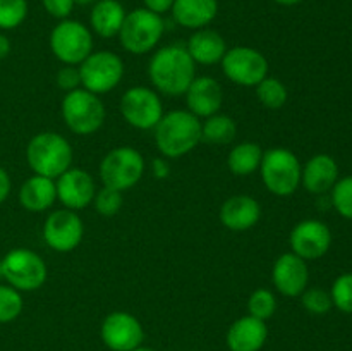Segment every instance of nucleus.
Returning <instances> with one entry per match:
<instances>
[{
    "label": "nucleus",
    "mask_w": 352,
    "mask_h": 351,
    "mask_svg": "<svg viewBox=\"0 0 352 351\" xmlns=\"http://www.w3.org/2000/svg\"><path fill=\"white\" fill-rule=\"evenodd\" d=\"M148 76L158 93L168 96L184 95L196 78V64L182 45H167L151 55Z\"/></svg>",
    "instance_id": "1"
},
{
    "label": "nucleus",
    "mask_w": 352,
    "mask_h": 351,
    "mask_svg": "<svg viewBox=\"0 0 352 351\" xmlns=\"http://www.w3.org/2000/svg\"><path fill=\"white\" fill-rule=\"evenodd\" d=\"M155 131V145L165 158H181L201 140V120L189 110H172L162 116Z\"/></svg>",
    "instance_id": "2"
},
{
    "label": "nucleus",
    "mask_w": 352,
    "mask_h": 351,
    "mask_svg": "<svg viewBox=\"0 0 352 351\" xmlns=\"http://www.w3.org/2000/svg\"><path fill=\"white\" fill-rule=\"evenodd\" d=\"M26 160L34 174L57 179L67 169H71V143L62 134L54 133V131L38 133L28 143Z\"/></svg>",
    "instance_id": "3"
},
{
    "label": "nucleus",
    "mask_w": 352,
    "mask_h": 351,
    "mask_svg": "<svg viewBox=\"0 0 352 351\" xmlns=\"http://www.w3.org/2000/svg\"><path fill=\"white\" fill-rule=\"evenodd\" d=\"M301 162L294 151L284 147H274L263 151L260 164L263 184L272 195L291 196L301 184Z\"/></svg>",
    "instance_id": "4"
},
{
    "label": "nucleus",
    "mask_w": 352,
    "mask_h": 351,
    "mask_svg": "<svg viewBox=\"0 0 352 351\" xmlns=\"http://www.w3.org/2000/svg\"><path fill=\"white\" fill-rule=\"evenodd\" d=\"M60 114L69 131L79 136L95 134L103 126L107 117L102 98L85 88L65 93L60 103Z\"/></svg>",
    "instance_id": "5"
},
{
    "label": "nucleus",
    "mask_w": 352,
    "mask_h": 351,
    "mask_svg": "<svg viewBox=\"0 0 352 351\" xmlns=\"http://www.w3.org/2000/svg\"><path fill=\"white\" fill-rule=\"evenodd\" d=\"M164 17L140 7L126 14V19L119 31V40L124 50L129 54L144 55L157 48L164 36Z\"/></svg>",
    "instance_id": "6"
},
{
    "label": "nucleus",
    "mask_w": 352,
    "mask_h": 351,
    "mask_svg": "<svg viewBox=\"0 0 352 351\" xmlns=\"http://www.w3.org/2000/svg\"><path fill=\"white\" fill-rule=\"evenodd\" d=\"M0 274L14 289L30 292L45 284L48 272L40 255L28 248H16L0 260Z\"/></svg>",
    "instance_id": "7"
},
{
    "label": "nucleus",
    "mask_w": 352,
    "mask_h": 351,
    "mask_svg": "<svg viewBox=\"0 0 352 351\" xmlns=\"http://www.w3.org/2000/svg\"><path fill=\"white\" fill-rule=\"evenodd\" d=\"M143 174L144 158L133 147L112 148L100 164V179L103 186L120 193L134 188Z\"/></svg>",
    "instance_id": "8"
},
{
    "label": "nucleus",
    "mask_w": 352,
    "mask_h": 351,
    "mask_svg": "<svg viewBox=\"0 0 352 351\" xmlns=\"http://www.w3.org/2000/svg\"><path fill=\"white\" fill-rule=\"evenodd\" d=\"M52 54L64 65H79L93 52V33L86 24L62 19L50 33Z\"/></svg>",
    "instance_id": "9"
},
{
    "label": "nucleus",
    "mask_w": 352,
    "mask_h": 351,
    "mask_svg": "<svg viewBox=\"0 0 352 351\" xmlns=\"http://www.w3.org/2000/svg\"><path fill=\"white\" fill-rule=\"evenodd\" d=\"M78 67L82 88L98 96L112 92L124 78V61L110 50L91 52Z\"/></svg>",
    "instance_id": "10"
},
{
    "label": "nucleus",
    "mask_w": 352,
    "mask_h": 351,
    "mask_svg": "<svg viewBox=\"0 0 352 351\" xmlns=\"http://www.w3.org/2000/svg\"><path fill=\"white\" fill-rule=\"evenodd\" d=\"M222 71L227 79L234 85L256 86L268 76V61L260 50L253 47H239L227 48L226 55L222 58Z\"/></svg>",
    "instance_id": "11"
},
{
    "label": "nucleus",
    "mask_w": 352,
    "mask_h": 351,
    "mask_svg": "<svg viewBox=\"0 0 352 351\" xmlns=\"http://www.w3.org/2000/svg\"><path fill=\"white\" fill-rule=\"evenodd\" d=\"M120 114L129 126L136 129H153L164 116L162 98L155 89L146 86H133L120 96Z\"/></svg>",
    "instance_id": "12"
},
{
    "label": "nucleus",
    "mask_w": 352,
    "mask_h": 351,
    "mask_svg": "<svg viewBox=\"0 0 352 351\" xmlns=\"http://www.w3.org/2000/svg\"><path fill=\"white\" fill-rule=\"evenodd\" d=\"M85 224L74 210H55L43 224V240L58 253H69L81 244Z\"/></svg>",
    "instance_id": "13"
},
{
    "label": "nucleus",
    "mask_w": 352,
    "mask_h": 351,
    "mask_svg": "<svg viewBox=\"0 0 352 351\" xmlns=\"http://www.w3.org/2000/svg\"><path fill=\"white\" fill-rule=\"evenodd\" d=\"M100 337L110 351H133L143 344L144 330L129 312H112L103 319Z\"/></svg>",
    "instance_id": "14"
},
{
    "label": "nucleus",
    "mask_w": 352,
    "mask_h": 351,
    "mask_svg": "<svg viewBox=\"0 0 352 351\" xmlns=\"http://www.w3.org/2000/svg\"><path fill=\"white\" fill-rule=\"evenodd\" d=\"M292 253L302 260H318L329 253L332 246V231L325 222L316 219H306L296 224L289 236Z\"/></svg>",
    "instance_id": "15"
},
{
    "label": "nucleus",
    "mask_w": 352,
    "mask_h": 351,
    "mask_svg": "<svg viewBox=\"0 0 352 351\" xmlns=\"http://www.w3.org/2000/svg\"><path fill=\"white\" fill-rule=\"evenodd\" d=\"M57 200L69 210H82L91 205L96 193L93 176L85 169H67L55 181Z\"/></svg>",
    "instance_id": "16"
},
{
    "label": "nucleus",
    "mask_w": 352,
    "mask_h": 351,
    "mask_svg": "<svg viewBox=\"0 0 352 351\" xmlns=\"http://www.w3.org/2000/svg\"><path fill=\"white\" fill-rule=\"evenodd\" d=\"M272 281L280 295L298 298L308 288L309 270L306 260L296 253H282L272 268Z\"/></svg>",
    "instance_id": "17"
},
{
    "label": "nucleus",
    "mask_w": 352,
    "mask_h": 351,
    "mask_svg": "<svg viewBox=\"0 0 352 351\" xmlns=\"http://www.w3.org/2000/svg\"><path fill=\"white\" fill-rule=\"evenodd\" d=\"M184 95L188 110L198 119L219 114L223 103L222 85L212 76H196Z\"/></svg>",
    "instance_id": "18"
},
{
    "label": "nucleus",
    "mask_w": 352,
    "mask_h": 351,
    "mask_svg": "<svg viewBox=\"0 0 352 351\" xmlns=\"http://www.w3.org/2000/svg\"><path fill=\"white\" fill-rule=\"evenodd\" d=\"M268 339V327L265 320L244 315L229 327L226 336L230 351H260Z\"/></svg>",
    "instance_id": "19"
},
{
    "label": "nucleus",
    "mask_w": 352,
    "mask_h": 351,
    "mask_svg": "<svg viewBox=\"0 0 352 351\" xmlns=\"http://www.w3.org/2000/svg\"><path fill=\"white\" fill-rule=\"evenodd\" d=\"M261 217V206L253 196L236 195L223 202L220 209V222L234 233H244L258 224Z\"/></svg>",
    "instance_id": "20"
},
{
    "label": "nucleus",
    "mask_w": 352,
    "mask_h": 351,
    "mask_svg": "<svg viewBox=\"0 0 352 351\" xmlns=\"http://www.w3.org/2000/svg\"><path fill=\"white\" fill-rule=\"evenodd\" d=\"M337 181H339V165L336 158L327 153L315 155L301 169V184L311 195H325L332 191Z\"/></svg>",
    "instance_id": "21"
},
{
    "label": "nucleus",
    "mask_w": 352,
    "mask_h": 351,
    "mask_svg": "<svg viewBox=\"0 0 352 351\" xmlns=\"http://www.w3.org/2000/svg\"><path fill=\"white\" fill-rule=\"evenodd\" d=\"M174 21L188 30H203L219 14V0H174L170 9Z\"/></svg>",
    "instance_id": "22"
},
{
    "label": "nucleus",
    "mask_w": 352,
    "mask_h": 351,
    "mask_svg": "<svg viewBox=\"0 0 352 351\" xmlns=\"http://www.w3.org/2000/svg\"><path fill=\"white\" fill-rule=\"evenodd\" d=\"M186 48L195 64L213 65L222 62L227 52V43L219 31L212 30V28H203L191 34Z\"/></svg>",
    "instance_id": "23"
},
{
    "label": "nucleus",
    "mask_w": 352,
    "mask_h": 351,
    "mask_svg": "<svg viewBox=\"0 0 352 351\" xmlns=\"http://www.w3.org/2000/svg\"><path fill=\"white\" fill-rule=\"evenodd\" d=\"M126 14L119 0H96L89 12V30L100 38L119 36Z\"/></svg>",
    "instance_id": "24"
},
{
    "label": "nucleus",
    "mask_w": 352,
    "mask_h": 351,
    "mask_svg": "<svg viewBox=\"0 0 352 351\" xmlns=\"http://www.w3.org/2000/svg\"><path fill=\"white\" fill-rule=\"evenodd\" d=\"M57 200L55 179L45 176H31L19 188V203L30 212H45Z\"/></svg>",
    "instance_id": "25"
},
{
    "label": "nucleus",
    "mask_w": 352,
    "mask_h": 351,
    "mask_svg": "<svg viewBox=\"0 0 352 351\" xmlns=\"http://www.w3.org/2000/svg\"><path fill=\"white\" fill-rule=\"evenodd\" d=\"M261 158H263V150L260 145L253 143V141H244V143L236 145L229 151L227 165L232 174L251 176L260 169Z\"/></svg>",
    "instance_id": "26"
},
{
    "label": "nucleus",
    "mask_w": 352,
    "mask_h": 351,
    "mask_svg": "<svg viewBox=\"0 0 352 351\" xmlns=\"http://www.w3.org/2000/svg\"><path fill=\"white\" fill-rule=\"evenodd\" d=\"M237 134L236 120L226 114H213L201 123V140L212 145H227Z\"/></svg>",
    "instance_id": "27"
},
{
    "label": "nucleus",
    "mask_w": 352,
    "mask_h": 351,
    "mask_svg": "<svg viewBox=\"0 0 352 351\" xmlns=\"http://www.w3.org/2000/svg\"><path fill=\"white\" fill-rule=\"evenodd\" d=\"M254 88H256L258 100H260V103L265 109L278 110L285 105V102H287V88H285V85L280 79L267 76V78H265L260 85L254 86Z\"/></svg>",
    "instance_id": "28"
},
{
    "label": "nucleus",
    "mask_w": 352,
    "mask_h": 351,
    "mask_svg": "<svg viewBox=\"0 0 352 351\" xmlns=\"http://www.w3.org/2000/svg\"><path fill=\"white\" fill-rule=\"evenodd\" d=\"M248 312L251 317H256V319L267 322L277 312V298L270 289H256V291L251 292L250 299H248Z\"/></svg>",
    "instance_id": "29"
},
{
    "label": "nucleus",
    "mask_w": 352,
    "mask_h": 351,
    "mask_svg": "<svg viewBox=\"0 0 352 351\" xmlns=\"http://www.w3.org/2000/svg\"><path fill=\"white\" fill-rule=\"evenodd\" d=\"M24 308L21 291L12 286L0 284V323H9L21 315Z\"/></svg>",
    "instance_id": "30"
},
{
    "label": "nucleus",
    "mask_w": 352,
    "mask_h": 351,
    "mask_svg": "<svg viewBox=\"0 0 352 351\" xmlns=\"http://www.w3.org/2000/svg\"><path fill=\"white\" fill-rule=\"evenodd\" d=\"M28 17V0H0V30H16Z\"/></svg>",
    "instance_id": "31"
},
{
    "label": "nucleus",
    "mask_w": 352,
    "mask_h": 351,
    "mask_svg": "<svg viewBox=\"0 0 352 351\" xmlns=\"http://www.w3.org/2000/svg\"><path fill=\"white\" fill-rule=\"evenodd\" d=\"M330 202L340 217L352 220V176H346L336 182Z\"/></svg>",
    "instance_id": "32"
},
{
    "label": "nucleus",
    "mask_w": 352,
    "mask_h": 351,
    "mask_svg": "<svg viewBox=\"0 0 352 351\" xmlns=\"http://www.w3.org/2000/svg\"><path fill=\"white\" fill-rule=\"evenodd\" d=\"M301 303L311 315H325L332 310V296L322 288H306L301 295Z\"/></svg>",
    "instance_id": "33"
},
{
    "label": "nucleus",
    "mask_w": 352,
    "mask_h": 351,
    "mask_svg": "<svg viewBox=\"0 0 352 351\" xmlns=\"http://www.w3.org/2000/svg\"><path fill=\"white\" fill-rule=\"evenodd\" d=\"M332 303L342 313H352V272L340 274L330 289Z\"/></svg>",
    "instance_id": "34"
},
{
    "label": "nucleus",
    "mask_w": 352,
    "mask_h": 351,
    "mask_svg": "<svg viewBox=\"0 0 352 351\" xmlns=\"http://www.w3.org/2000/svg\"><path fill=\"white\" fill-rule=\"evenodd\" d=\"M122 193L117 191V189L107 188L103 186L102 189H96L95 198H93V205L95 210L102 217H113L119 213V210L122 209Z\"/></svg>",
    "instance_id": "35"
},
{
    "label": "nucleus",
    "mask_w": 352,
    "mask_h": 351,
    "mask_svg": "<svg viewBox=\"0 0 352 351\" xmlns=\"http://www.w3.org/2000/svg\"><path fill=\"white\" fill-rule=\"evenodd\" d=\"M55 81H57V86L62 92H74V89H78L79 86H81L79 67L78 65H62V67L58 69L57 76H55Z\"/></svg>",
    "instance_id": "36"
},
{
    "label": "nucleus",
    "mask_w": 352,
    "mask_h": 351,
    "mask_svg": "<svg viewBox=\"0 0 352 351\" xmlns=\"http://www.w3.org/2000/svg\"><path fill=\"white\" fill-rule=\"evenodd\" d=\"M48 16L55 19H69L76 6V0H41Z\"/></svg>",
    "instance_id": "37"
},
{
    "label": "nucleus",
    "mask_w": 352,
    "mask_h": 351,
    "mask_svg": "<svg viewBox=\"0 0 352 351\" xmlns=\"http://www.w3.org/2000/svg\"><path fill=\"white\" fill-rule=\"evenodd\" d=\"M144 9L151 10L155 14H165L172 9L174 6V0H143Z\"/></svg>",
    "instance_id": "38"
},
{
    "label": "nucleus",
    "mask_w": 352,
    "mask_h": 351,
    "mask_svg": "<svg viewBox=\"0 0 352 351\" xmlns=\"http://www.w3.org/2000/svg\"><path fill=\"white\" fill-rule=\"evenodd\" d=\"M151 172H153V176L157 179H165L170 174V165H168V162L165 158H153V162H151Z\"/></svg>",
    "instance_id": "39"
},
{
    "label": "nucleus",
    "mask_w": 352,
    "mask_h": 351,
    "mask_svg": "<svg viewBox=\"0 0 352 351\" xmlns=\"http://www.w3.org/2000/svg\"><path fill=\"white\" fill-rule=\"evenodd\" d=\"M10 186H12V182H10L9 174H7L6 169L0 167V205H2L7 200V196H9Z\"/></svg>",
    "instance_id": "40"
},
{
    "label": "nucleus",
    "mask_w": 352,
    "mask_h": 351,
    "mask_svg": "<svg viewBox=\"0 0 352 351\" xmlns=\"http://www.w3.org/2000/svg\"><path fill=\"white\" fill-rule=\"evenodd\" d=\"M10 48H12V45H10L9 38L3 33H0V61H3L10 54Z\"/></svg>",
    "instance_id": "41"
},
{
    "label": "nucleus",
    "mask_w": 352,
    "mask_h": 351,
    "mask_svg": "<svg viewBox=\"0 0 352 351\" xmlns=\"http://www.w3.org/2000/svg\"><path fill=\"white\" fill-rule=\"evenodd\" d=\"M275 3H278V6H284V7H292V6H298V3H301L302 0H274Z\"/></svg>",
    "instance_id": "42"
},
{
    "label": "nucleus",
    "mask_w": 352,
    "mask_h": 351,
    "mask_svg": "<svg viewBox=\"0 0 352 351\" xmlns=\"http://www.w3.org/2000/svg\"><path fill=\"white\" fill-rule=\"evenodd\" d=\"M96 0H76V3H79V6H88V3H95Z\"/></svg>",
    "instance_id": "43"
},
{
    "label": "nucleus",
    "mask_w": 352,
    "mask_h": 351,
    "mask_svg": "<svg viewBox=\"0 0 352 351\" xmlns=\"http://www.w3.org/2000/svg\"><path fill=\"white\" fill-rule=\"evenodd\" d=\"M133 351H157V350H153V348H148V346H143V344H141V346H138L136 350H133Z\"/></svg>",
    "instance_id": "44"
},
{
    "label": "nucleus",
    "mask_w": 352,
    "mask_h": 351,
    "mask_svg": "<svg viewBox=\"0 0 352 351\" xmlns=\"http://www.w3.org/2000/svg\"><path fill=\"white\" fill-rule=\"evenodd\" d=\"M192 351H198V350H192Z\"/></svg>",
    "instance_id": "45"
},
{
    "label": "nucleus",
    "mask_w": 352,
    "mask_h": 351,
    "mask_svg": "<svg viewBox=\"0 0 352 351\" xmlns=\"http://www.w3.org/2000/svg\"><path fill=\"white\" fill-rule=\"evenodd\" d=\"M0 277H2V274H0Z\"/></svg>",
    "instance_id": "46"
}]
</instances>
